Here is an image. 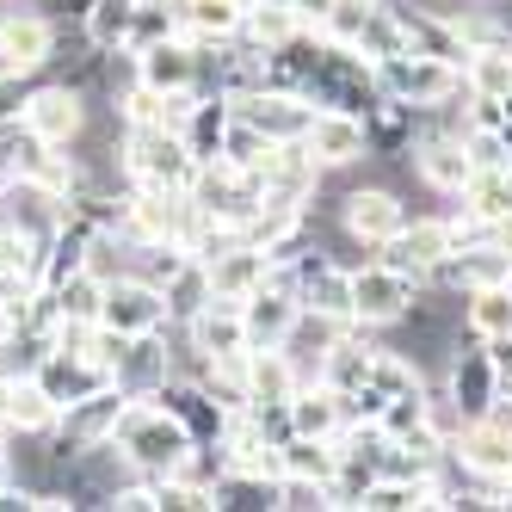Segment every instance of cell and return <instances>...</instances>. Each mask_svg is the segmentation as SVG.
Wrapping results in <instances>:
<instances>
[{"instance_id": "1", "label": "cell", "mask_w": 512, "mask_h": 512, "mask_svg": "<svg viewBox=\"0 0 512 512\" xmlns=\"http://www.w3.org/2000/svg\"><path fill=\"white\" fill-rule=\"evenodd\" d=\"M112 445L124 451V463L136 475H173L179 463H186L198 451V438L179 426V414L167 408L161 395H130L124 401V414H118V432H112Z\"/></svg>"}, {"instance_id": "2", "label": "cell", "mask_w": 512, "mask_h": 512, "mask_svg": "<svg viewBox=\"0 0 512 512\" xmlns=\"http://www.w3.org/2000/svg\"><path fill=\"white\" fill-rule=\"evenodd\" d=\"M118 173H124V186H173V192H186L192 173H198V155L186 149V136L167 130V124H124Z\"/></svg>"}, {"instance_id": "3", "label": "cell", "mask_w": 512, "mask_h": 512, "mask_svg": "<svg viewBox=\"0 0 512 512\" xmlns=\"http://www.w3.org/2000/svg\"><path fill=\"white\" fill-rule=\"evenodd\" d=\"M315 31L327 44H340V50H358L364 62H383V56L408 50L401 0H334V13H327Z\"/></svg>"}, {"instance_id": "4", "label": "cell", "mask_w": 512, "mask_h": 512, "mask_svg": "<svg viewBox=\"0 0 512 512\" xmlns=\"http://www.w3.org/2000/svg\"><path fill=\"white\" fill-rule=\"evenodd\" d=\"M377 87L414 112H438V105H457L469 87H463V68L445 62V56H426V50H401V56H383L377 62Z\"/></svg>"}, {"instance_id": "5", "label": "cell", "mask_w": 512, "mask_h": 512, "mask_svg": "<svg viewBox=\"0 0 512 512\" xmlns=\"http://www.w3.org/2000/svg\"><path fill=\"white\" fill-rule=\"evenodd\" d=\"M420 290H426V284H420L414 272H401L395 260H383V253H377V260L352 266V321L371 327V334H383V327H401Z\"/></svg>"}, {"instance_id": "6", "label": "cell", "mask_w": 512, "mask_h": 512, "mask_svg": "<svg viewBox=\"0 0 512 512\" xmlns=\"http://www.w3.org/2000/svg\"><path fill=\"white\" fill-rule=\"evenodd\" d=\"M186 198H192V210L216 216V223H235V229H241L247 216L266 204V192H260V173L229 167V161H198V173H192Z\"/></svg>"}, {"instance_id": "7", "label": "cell", "mask_w": 512, "mask_h": 512, "mask_svg": "<svg viewBox=\"0 0 512 512\" xmlns=\"http://www.w3.org/2000/svg\"><path fill=\"white\" fill-rule=\"evenodd\" d=\"M99 321L136 340V334H161V327H173V309H167V290L161 284H149L142 272H118V278H105Z\"/></svg>"}, {"instance_id": "8", "label": "cell", "mask_w": 512, "mask_h": 512, "mask_svg": "<svg viewBox=\"0 0 512 512\" xmlns=\"http://www.w3.org/2000/svg\"><path fill=\"white\" fill-rule=\"evenodd\" d=\"M19 124L38 142H50V149H75V142L87 136V93L75 81H38Z\"/></svg>"}, {"instance_id": "9", "label": "cell", "mask_w": 512, "mask_h": 512, "mask_svg": "<svg viewBox=\"0 0 512 512\" xmlns=\"http://www.w3.org/2000/svg\"><path fill=\"white\" fill-rule=\"evenodd\" d=\"M0 50L19 75H44L56 62V19L38 7V0H0Z\"/></svg>"}, {"instance_id": "10", "label": "cell", "mask_w": 512, "mask_h": 512, "mask_svg": "<svg viewBox=\"0 0 512 512\" xmlns=\"http://www.w3.org/2000/svg\"><path fill=\"white\" fill-rule=\"evenodd\" d=\"M451 457H457L463 475H475V482H512V420L506 414L463 420L451 432Z\"/></svg>"}, {"instance_id": "11", "label": "cell", "mask_w": 512, "mask_h": 512, "mask_svg": "<svg viewBox=\"0 0 512 512\" xmlns=\"http://www.w3.org/2000/svg\"><path fill=\"white\" fill-rule=\"evenodd\" d=\"M260 192L278 210H303L309 216V204L321 192V161L303 149V142H278V149L260 161Z\"/></svg>"}, {"instance_id": "12", "label": "cell", "mask_w": 512, "mask_h": 512, "mask_svg": "<svg viewBox=\"0 0 512 512\" xmlns=\"http://www.w3.org/2000/svg\"><path fill=\"white\" fill-rule=\"evenodd\" d=\"M408 204H401V192H389V186H352L346 198H340V223H346V235L358 241V247H389L401 229H408Z\"/></svg>"}, {"instance_id": "13", "label": "cell", "mask_w": 512, "mask_h": 512, "mask_svg": "<svg viewBox=\"0 0 512 512\" xmlns=\"http://www.w3.org/2000/svg\"><path fill=\"white\" fill-rule=\"evenodd\" d=\"M303 149L321 161V173H340V167L371 161V136H364V118H358V112L315 105V118H309V130H303Z\"/></svg>"}, {"instance_id": "14", "label": "cell", "mask_w": 512, "mask_h": 512, "mask_svg": "<svg viewBox=\"0 0 512 512\" xmlns=\"http://www.w3.org/2000/svg\"><path fill=\"white\" fill-rule=\"evenodd\" d=\"M445 389L457 401V414L463 420H482L500 408V371H494V352L482 340H469L451 352V371H445Z\"/></svg>"}, {"instance_id": "15", "label": "cell", "mask_w": 512, "mask_h": 512, "mask_svg": "<svg viewBox=\"0 0 512 512\" xmlns=\"http://www.w3.org/2000/svg\"><path fill=\"white\" fill-rule=\"evenodd\" d=\"M136 56V81L155 87V93H192L204 87V50L179 31V38H161L149 50H130Z\"/></svg>"}, {"instance_id": "16", "label": "cell", "mask_w": 512, "mask_h": 512, "mask_svg": "<svg viewBox=\"0 0 512 512\" xmlns=\"http://www.w3.org/2000/svg\"><path fill=\"white\" fill-rule=\"evenodd\" d=\"M377 253L426 284V278H432V272L457 253V241H451V216H408V229H401L389 247H377Z\"/></svg>"}, {"instance_id": "17", "label": "cell", "mask_w": 512, "mask_h": 512, "mask_svg": "<svg viewBox=\"0 0 512 512\" xmlns=\"http://www.w3.org/2000/svg\"><path fill=\"white\" fill-rule=\"evenodd\" d=\"M235 118H247L266 142H303L315 105L303 93H284V87H260V93H241L235 99Z\"/></svg>"}, {"instance_id": "18", "label": "cell", "mask_w": 512, "mask_h": 512, "mask_svg": "<svg viewBox=\"0 0 512 512\" xmlns=\"http://www.w3.org/2000/svg\"><path fill=\"white\" fill-rule=\"evenodd\" d=\"M173 377V327H161V334H136L118 364H112V383L124 395H161Z\"/></svg>"}, {"instance_id": "19", "label": "cell", "mask_w": 512, "mask_h": 512, "mask_svg": "<svg viewBox=\"0 0 512 512\" xmlns=\"http://www.w3.org/2000/svg\"><path fill=\"white\" fill-rule=\"evenodd\" d=\"M352 327H358V321L321 315V309H297V321H290V334H284V352H290V364L303 371V383H321L327 352H334V346L352 334Z\"/></svg>"}, {"instance_id": "20", "label": "cell", "mask_w": 512, "mask_h": 512, "mask_svg": "<svg viewBox=\"0 0 512 512\" xmlns=\"http://www.w3.org/2000/svg\"><path fill=\"white\" fill-rule=\"evenodd\" d=\"M297 290H284V284H260L253 297H241V321H247V352H272V346H284V334H290V321H297Z\"/></svg>"}, {"instance_id": "21", "label": "cell", "mask_w": 512, "mask_h": 512, "mask_svg": "<svg viewBox=\"0 0 512 512\" xmlns=\"http://www.w3.org/2000/svg\"><path fill=\"white\" fill-rule=\"evenodd\" d=\"M31 377H38V383L50 389V401H56V408H68V401H81V395H93V389H105V383H112V364H99V358H87V352H68V346H56V352H50V358H44Z\"/></svg>"}, {"instance_id": "22", "label": "cell", "mask_w": 512, "mask_h": 512, "mask_svg": "<svg viewBox=\"0 0 512 512\" xmlns=\"http://www.w3.org/2000/svg\"><path fill=\"white\" fill-rule=\"evenodd\" d=\"M364 136H371V161H408L414 136H420V112L389 99V93H377V105L364 112Z\"/></svg>"}, {"instance_id": "23", "label": "cell", "mask_w": 512, "mask_h": 512, "mask_svg": "<svg viewBox=\"0 0 512 512\" xmlns=\"http://www.w3.org/2000/svg\"><path fill=\"white\" fill-rule=\"evenodd\" d=\"M179 334H186L210 364L216 358H235V352H247V321H241V303H223V297H216V303H204L186 327H179Z\"/></svg>"}, {"instance_id": "24", "label": "cell", "mask_w": 512, "mask_h": 512, "mask_svg": "<svg viewBox=\"0 0 512 512\" xmlns=\"http://www.w3.org/2000/svg\"><path fill=\"white\" fill-rule=\"evenodd\" d=\"M352 426L346 414V395L327 389V383H303L290 395V432H309V438H340Z\"/></svg>"}, {"instance_id": "25", "label": "cell", "mask_w": 512, "mask_h": 512, "mask_svg": "<svg viewBox=\"0 0 512 512\" xmlns=\"http://www.w3.org/2000/svg\"><path fill=\"white\" fill-rule=\"evenodd\" d=\"M241 19H247V0H179V31L198 50L241 38Z\"/></svg>"}, {"instance_id": "26", "label": "cell", "mask_w": 512, "mask_h": 512, "mask_svg": "<svg viewBox=\"0 0 512 512\" xmlns=\"http://www.w3.org/2000/svg\"><path fill=\"white\" fill-rule=\"evenodd\" d=\"M204 272H210V290H216L223 303H241V297H253V290L266 284L272 260H266L260 247H247V241H241V247H229V253H223V260H210Z\"/></svg>"}, {"instance_id": "27", "label": "cell", "mask_w": 512, "mask_h": 512, "mask_svg": "<svg viewBox=\"0 0 512 512\" xmlns=\"http://www.w3.org/2000/svg\"><path fill=\"white\" fill-rule=\"evenodd\" d=\"M229 124H235V99H223V93H198V105H192V118L179 124V136H186V149L198 155V161H216L223 155V136H229Z\"/></svg>"}, {"instance_id": "28", "label": "cell", "mask_w": 512, "mask_h": 512, "mask_svg": "<svg viewBox=\"0 0 512 512\" xmlns=\"http://www.w3.org/2000/svg\"><path fill=\"white\" fill-rule=\"evenodd\" d=\"M463 334L469 340H506L512 334V290L506 284L463 290Z\"/></svg>"}, {"instance_id": "29", "label": "cell", "mask_w": 512, "mask_h": 512, "mask_svg": "<svg viewBox=\"0 0 512 512\" xmlns=\"http://www.w3.org/2000/svg\"><path fill=\"white\" fill-rule=\"evenodd\" d=\"M62 420V408L50 401V389L38 377H13V408H7V432L13 438H50Z\"/></svg>"}, {"instance_id": "30", "label": "cell", "mask_w": 512, "mask_h": 512, "mask_svg": "<svg viewBox=\"0 0 512 512\" xmlns=\"http://www.w3.org/2000/svg\"><path fill=\"white\" fill-rule=\"evenodd\" d=\"M216 512H278V475L223 469L216 475Z\"/></svg>"}, {"instance_id": "31", "label": "cell", "mask_w": 512, "mask_h": 512, "mask_svg": "<svg viewBox=\"0 0 512 512\" xmlns=\"http://www.w3.org/2000/svg\"><path fill=\"white\" fill-rule=\"evenodd\" d=\"M303 19L290 13V7H278V0H247V19H241V38L253 44V50H284L290 38H303Z\"/></svg>"}, {"instance_id": "32", "label": "cell", "mask_w": 512, "mask_h": 512, "mask_svg": "<svg viewBox=\"0 0 512 512\" xmlns=\"http://www.w3.org/2000/svg\"><path fill=\"white\" fill-rule=\"evenodd\" d=\"M130 19H136V0H87L81 44L87 50H124L130 44Z\"/></svg>"}, {"instance_id": "33", "label": "cell", "mask_w": 512, "mask_h": 512, "mask_svg": "<svg viewBox=\"0 0 512 512\" xmlns=\"http://www.w3.org/2000/svg\"><path fill=\"white\" fill-rule=\"evenodd\" d=\"M463 87L475 99H506L512 93V44H475L463 62Z\"/></svg>"}, {"instance_id": "34", "label": "cell", "mask_w": 512, "mask_h": 512, "mask_svg": "<svg viewBox=\"0 0 512 512\" xmlns=\"http://www.w3.org/2000/svg\"><path fill=\"white\" fill-rule=\"evenodd\" d=\"M278 457H284V475H315V482L334 488V469H340V438H309V432H290L284 445H278Z\"/></svg>"}, {"instance_id": "35", "label": "cell", "mask_w": 512, "mask_h": 512, "mask_svg": "<svg viewBox=\"0 0 512 512\" xmlns=\"http://www.w3.org/2000/svg\"><path fill=\"white\" fill-rule=\"evenodd\" d=\"M457 210L475 216V223H494V216H506V210H512V167H475V179L463 186Z\"/></svg>"}, {"instance_id": "36", "label": "cell", "mask_w": 512, "mask_h": 512, "mask_svg": "<svg viewBox=\"0 0 512 512\" xmlns=\"http://www.w3.org/2000/svg\"><path fill=\"white\" fill-rule=\"evenodd\" d=\"M44 297L56 303V321H99V303H105V278L99 272H68V278H56Z\"/></svg>"}, {"instance_id": "37", "label": "cell", "mask_w": 512, "mask_h": 512, "mask_svg": "<svg viewBox=\"0 0 512 512\" xmlns=\"http://www.w3.org/2000/svg\"><path fill=\"white\" fill-rule=\"evenodd\" d=\"M161 38H179V0H136V19H130V44L124 50H149Z\"/></svg>"}, {"instance_id": "38", "label": "cell", "mask_w": 512, "mask_h": 512, "mask_svg": "<svg viewBox=\"0 0 512 512\" xmlns=\"http://www.w3.org/2000/svg\"><path fill=\"white\" fill-rule=\"evenodd\" d=\"M204 303H216V290H210V272L198 266V260H186V272H179L173 284H167V309H173V327H186Z\"/></svg>"}, {"instance_id": "39", "label": "cell", "mask_w": 512, "mask_h": 512, "mask_svg": "<svg viewBox=\"0 0 512 512\" xmlns=\"http://www.w3.org/2000/svg\"><path fill=\"white\" fill-rule=\"evenodd\" d=\"M278 149V142H266L260 130H253L247 118H235L229 124V136H223V155H216V161H229V167H247V173H260V161Z\"/></svg>"}, {"instance_id": "40", "label": "cell", "mask_w": 512, "mask_h": 512, "mask_svg": "<svg viewBox=\"0 0 512 512\" xmlns=\"http://www.w3.org/2000/svg\"><path fill=\"white\" fill-rule=\"evenodd\" d=\"M278 512H334V488L315 475H278Z\"/></svg>"}, {"instance_id": "41", "label": "cell", "mask_w": 512, "mask_h": 512, "mask_svg": "<svg viewBox=\"0 0 512 512\" xmlns=\"http://www.w3.org/2000/svg\"><path fill=\"white\" fill-rule=\"evenodd\" d=\"M31 87H38V75H0V124L25 118V99H31Z\"/></svg>"}, {"instance_id": "42", "label": "cell", "mask_w": 512, "mask_h": 512, "mask_svg": "<svg viewBox=\"0 0 512 512\" xmlns=\"http://www.w3.org/2000/svg\"><path fill=\"white\" fill-rule=\"evenodd\" d=\"M463 149L475 167H506V149H500V124L494 130H463Z\"/></svg>"}, {"instance_id": "43", "label": "cell", "mask_w": 512, "mask_h": 512, "mask_svg": "<svg viewBox=\"0 0 512 512\" xmlns=\"http://www.w3.org/2000/svg\"><path fill=\"white\" fill-rule=\"evenodd\" d=\"M290 13H297V19H303V25L315 31V25H321L327 13H334V0H290Z\"/></svg>"}, {"instance_id": "44", "label": "cell", "mask_w": 512, "mask_h": 512, "mask_svg": "<svg viewBox=\"0 0 512 512\" xmlns=\"http://www.w3.org/2000/svg\"><path fill=\"white\" fill-rule=\"evenodd\" d=\"M19 482V469H13V432L0 426V488H13Z\"/></svg>"}, {"instance_id": "45", "label": "cell", "mask_w": 512, "mask_h": 512, "mask_svg": "<svg viewBox=\"0 0 512 512\" xmlns=\"http://www.w3.org/2000/svg\"><path fill=\"white\" fill-rule=\"evenodd\" d=\"M7 408H13V371L0 364V426H7Z\"/></svg>"}, {"instance_id": "46", "label": "cell", "mask_w": 512, "mask_h": 512, "mask_svg": "<svg viewBox=\"0 0 512 512\" xmlns=\"http://www.w3.org/2000/svg\"><path fill=\"white\" fill-rule=\"evenodd\" d=\"M506 290H512V272H506Z\"/></svg>"}, {"instance_id": "47", "label": "cell", "mask_w": 512, "mask_h": 512, "mask_svg": "<svg viewBox=\"0 0 512 512\" xmlns=\"http://www.w3.org/2000/svg\"><path fill=\"white\" fill-rule=\"evenodd\" d=\"M278 7H290V0H278Z\"/></svg>"}]
</instances>
